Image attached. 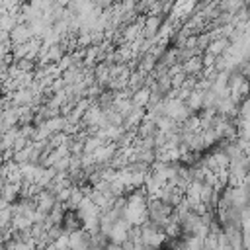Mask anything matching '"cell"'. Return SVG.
I'll use <instances>...</instances> for the list:
<instances>
[{"instance_id": "cell-1", "label": "cell", "mask_w": 250, "mask_h": 250, "mask_svg": "<svg viewBox=\"0 0 250 250\" xmlns=\"http://www.w3.org/2000/svg\"><path fill=\"white\" fill-rule=\"evenodd\" d=\"M158 27H160V16L158 14H150L143 25V35L145 37H152L154 33H158Z\"/></svg>"}]
</instances>
